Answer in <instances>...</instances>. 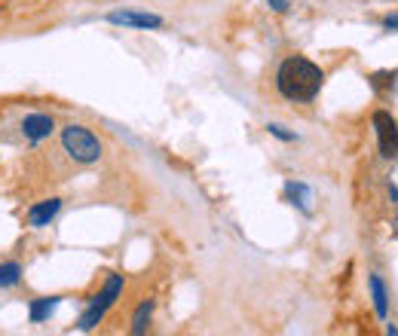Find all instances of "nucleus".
Segmentation results:
<instances>
[{"label":"nucleus","mask_w":398,"mask_h":336,"mask_svg":"<svg viewBox=\"0 0 398 336\" xmlns=\"http://www.w3.org/2000/svg\"><path fill=\"white\" fill-rule=\"evenodd\" d=\"M322 83H325V70L303 55H288L279 65V70H276V89H279V95L288 101H298V104L313 101L322 92Z\"/></svg>","instance_id":"obj_1"},{"label":"nucleus","mask_w":398,"mask_h":336,"mask_svg":"<svg viewBox=\"0 0 398 336\" xmlns=\"http://www.w3.org/2000/svg\"><path fill=\"white\" fill-rule=\"evenodd\" d=\"M61 150L68 153L77 166H92L101 159V141L86 126H65L61 129Z\"/></svg>","instance_id":"obj_2"},{"label":"nucleus","mask_w":398,"mask_h":336,"mask_svg":"<svg viewBox=\"0 0 398 336\" xmlns=\"http://www.w3.org/2000/svg\"><path fill=\"white\" fill-rule=\"evenodd\" d=\"M122 293V275H108V281H105V291L98 293V297H92L89 303V309L80 315V330H92L95 324L105 318L108 309L117 303V297Z\"/></svg>","instance_id":"obj_3"},{"label":"nucleus","mask_w":398,"mask_h":336,"mask_svg":"<svg viewBox=\"0 0 398 336\" xmlns=\"http://www.w3.org/2000/svg\"><path fill=\"white\" fill-rule=\"evenodd\" d=\"M374 129H377V144H380L383 159L398 156V122L392 119L389 110H374Z\"/></svg>","instance_id":"obj_4"},{"label":"nucleus","mask_w":398,"mask_h":336,"mask_svg":"<svg viewBox=\"0 0 398 336\" xmlns=\"http://www.w3.org/2000/svg\"><path fill=\"white\" fill-rule=\"evenodd\" d=\"M110 25H122V28H162V18L157 13H138V9H117L108 16Z\"/></svg>","instance_id":"obj_5"},{"label":"nucleus","mask_w":398,"mask_h":336,"mask_svg":"<svg viewBox=\"0 0 398 336\" xmlns=\"http://www.w3.org/2000/svg\"><path fill=\"white\" fill-rule=\"evenodd\" d=\"M56 131V122H53V116H46V114H28L25 119H22V135L28 138V141H43V138H49Z\"/></svg>","instance_id":"obj_6"},{"label":"nucleus","mask_w":398,"mask_h":336,"mask_svg":"<svg viewBox=\"0 0 398 336\" xmlns=\"http://www.w3.org/2000/svg\"><path fill=\"white\" fill-rule=\"evenodd\" d=\"M61 211V199H46V202H37L34 208L28 211V223L31 227H49V220L56 217V214Z\"/></svg>","instance_id":"obj_7"},{"label":"nucleus","mask_w":398,"mask_h":336,"mask_svg":"<svg viewBox=\"0 0 398 336\" xmlns=\"http://www.w3.org/2000/svg\"><path fill=\"white\" fill-rule=\"evenodd\" d=\"M58 303H61V297H43V300H34L28 305V318L34 321V324H43L49 315H53L56 309H58Z\"/></svg>","instance_id":"obj_8"},{"label":"nucleus","mask_w":398,"mask_h":336,"mask_svg":"<svg viewBox=\"0 0 398 336\" xmlns=\"http://www.w3.org/2000/svg\"><path fill=\"white\" fill-rule=\"evenodd\" d=\"M371 293H374V309H377V315L380 318H386V312H389V297H386V284H383V278L380 275H371Z\"/></svg>","instance_id":"obj_9"},{"label":"nucleus","mask_w":398,"mask_h":336,"mask_svg":"<svg viewBox=\"0 0 398 336\" xmlns=\"http://www.w3.org/2000/svg\"><path fill=\"white\" fill-rule=\"evenodd\" d=\"M150 315H153V300H145L135 309V315H132V333L141 336V333H147L150 327Z\"/></svg>","instance_id":"obj_10"},{"label":"nucleus","mask_w":398,"mask_h":336,"mask_svg":"<svg viewBox=\"0 0 398 336\" xmlns=\"http://www.w3.org/2000/svg\"><path fill=\"white\" fill-rule=\"evenodd\" d=\"M285 193H288V199H291L300 211H310V190H306V183L288 180V183H285Z\"/></svg>","instance_id":"obj_11"},{"label":"nucleus","mask_w":398,"mask_h":336,"mask_svg":"<svg viewBox=\"0 0 398 336\" xmlns=\"http://www.w3.org/2000/svg\"><path fill=\"white\" fill-rule=\"evenodd\" d=\"M22 278V266L19 263H0V288H13Z\"/></svg>","instance_id":"obj_12"},{"label":"nucleus","mask_w":398,"mask_h":336,"mask_svg":"<svg viewBox=\"0 0 398 336\" xmlns=\"http://www.w3.org/2000/svg\"><path fill=\"white\" fill-rule=\"evenodd\" d=\"M367 80H371V86H374L377 92H386V89H392V86H395L398 74H395V70H377V74H371Z\"/></svg>","instance_id":"obj_13"},{"label":"nucleus","mask_w":398,"mask_h":336,"mask_svg":"<svg viewBox=\"0 0 398 336\" xmlns=\"http://www.w3.org/2000/svg\"><path fill=\"white\" fill-rule=\"evenodd\" d=\"M270 135H276V138H282V141H294V135H291V131H285L282 126H270Z\"/></svg>","instance_id":"obj_14"},{"label":"nucleus","mask_w":398,"mask_h":336,"mask_svg":"<svg viewBox=\"0 0 398 336\" xmlns=\"http://www.w3.org/2000/svg\"><path fill=\"white\" fill-rule=\"evenodd\" d=\"M267 4L276 9V13H285V9H288V0H267Z\"/></svg>","instance_id":"obj_15"},{"label":"nucleus","mask_w":398,"mask_h":336,"mask_svg":"<svg viewBox=\"0 0 398 336\" xmlns=\"http://www.w3.org/2000/svg\"><path fill=\"white\" fill-rule=\"evenodd\" d=\"M386 28H389V31H398V16H389V18H386V22H383Z\"/></svg>","instance_id":"obj_16"},{"label":"nucleus","mask_w":398,"mask_h":336,"mask_svg":"<svg viewBox=\"0 0 398 336\" xmlns=\"http://www.w3.org/2000/svg\"><path fill=\"white\" fill-rule=\"evenodd\" d=\"M389 196H392V202H398V187H392V183H389Z\"/></svg>","instance_id":"obj_17"}]
</instances>
